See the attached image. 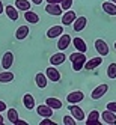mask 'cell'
<instances>
[{
  "instance_id": "cell-32",
  "label": "cell",
  "mask_w": 116,
  "mask_h": 125,
  "mask_svg": "<svg viewBox=\"0 0 116 125\" xmlns=\"http://www.w3.org/2000/svg\"><path fill=\"white\" fill-rule=\"evenodd\" d=\"M41 125H56V122L53 119H50V118H44L41 121Z\"/></svg>"
},
{
  "instance_id": "cell-13",
  "label": "cell",
  "mask_w": 116,
  "mask_h": 125,
  "mask_svg": "<svg viewBox=\"0 0 116 125\" xmlns=\"http://www.w3.org/2000/svg\"><path fill=\"white\" fill-rule=\"evenodd\" d=\"M36 113L39 116H42V118H51L53 116V109L47 104H41V105L36 107Z\"/></svg>"
},
{
  "instance_id": "cell-24",
  "label": "cell",
  "mask_w": 116,
  "mask_h": 125,
  "mask_svg": "<svg viewBox=\"0 0 116 125\" xmlns=\"http://www.w3.org/2000/svg\"><path fill=\"white\" fill-rule=\"evenodd\" d=\"M47 82H48V78L45 74H42V73H38L36 75H35V83H36L38 87L44 89V87H47Z\"/></svg>"
},
{
  "instance_id": "cell-5",
  "label": "cell",
  "mask_w": 116,
  "mask_h": 125,
  "mask_svg": "<svg viewBox=\"0 0 116 125\" xmlns=\"http://www.w3.org/2000/svg\"><path fill=\"white\" fill-rule=\"evenodd\" d=\"M83 100H84V94L82 91H73L71 94H68V96H66L68 104H78V103H82Z\"/></svg>"
},
{
  "instance_id": "cell-1",
  "label": "cell",
  "mask_w": 116,
  "mask_h": 125,
  "mask_svg": "<svg viewBox=\"0 0 116 125\" xmlns=\"http://www.w3.org/2000/svg\"><path fill=\"white\" fill-rule=\"evenodd\" d=\"M68 59L71 60L73 69L75 71V73H78V71H82L84 68V63L87 60V57L84 56V53H82V51H75V53H73V54H69Z\"/></svg>"
},
{
  "instance_id": "cell-6",
  "label": "cell",
  "mask_w": 116,
  "mask_h": 125,
  "mask_svg": "<svg viewBox=\"0 0 116 125\" xmlns=\"http://www.w3.org/2000/svg\"><path fill=\"white\" fill-rule=\"evenodd\" d=\"M71 42H73V39H71V36L68 33H62L60 36H59V41H57V48L60 50V51H65L69 45H71Z\"/></svg>"
},
{
  "instance_id": "cell-19",
  "label": "cell",
  "mask_w": 116,
  "mask_h": 125,
  "mask_svg": "<svg viewBox=\"0 0 116 125\" xmlns=\"http://www.w3.org/2000/svg\"><path fill=\"white\" fill-rule=\"evenodd\" d=\"M101 118H103V121H104L105 124H109V125H112V124L116 122V115H115V112H112V110H104V112L101 113Z\"/></svg>"
},
{
  "instance_id": "cell-34",
  "label": "cell",
  "mask_w": 116,
  "mask_h": 125,
  "mask_svg": "<svg viewBox=\"0 0 116 125\" xmlns=\"http://www.w3.org/2000/svg\"><path fill=\"white\" fill-rule=\"evenodd\" d=\"M6 110V103L5 101H0V113Z\"/></svg>"
},
{
  "instance_id": "cell-23",
  "label": "cell",
  "mask_w": 116,
  "mask_h": 125,
  "mask_svg": "<svg viewBox=\"0 0 116 125\" xmlns=\"http://www.w3.org/2000/svg\"><path fill=\"white\" fill-rule=\"evenodd\" d=\"M103 11H104L107 15L115 17V15H116V3H113V2H104V3H103Z\"/></svg>"
},
{
  "instance_id": "cell-30",
  "label": "cell",
  "mask_w": 116,
  "mask_h": 125,
  "mask_svg": "<svg viewBox=\"0 0 116 125\" xmlns=\"http://www.w3.org/2000/svg\"><path fill=\"white\" fill-rule=\"evenodd\" d=\"M62 119H63V121H62V124H63V125H75L77 124V121L74 119L73 115H65Z\"/></svg>"
},
{
  "instance_id": "cell-37",
  "label": "cell",
  "mask_w": 116,
  "mask_h": 125,
  "mask_svg": "<svg viewBox=\"0 0 116 125\" xmlns=\"http://www.w3.org/2000/svg\"><path fill=\"white\" fill-rule=\"evenodd\" d=\"M3 11H5V8H3V3H2V0H0V15L3 14Z\"/></svg>"
},
{
  "instance_id": "cell-40",
  "label": "cell",
  "mask_w": 116,
  "mask_h": 125,
  "mask_svg": "<svg viewBox=\"0 0 116 125\" xmlns=\"http://www.w3.org/2000/svg\"><path fill=\"white\" fill-rule=\"evenodd\" d=\"M110 2H113V3H116V0H110Z\"/></svg>"
},
{
  "instance_id": "cell-22",
  "label": "cell",
  "mask_w": 116,
  "mask_h": 125,
  "mask_svg": "<svg viewBox=\"0 0 116 125\" xmlns=\"http://www.w3.org/2000/svg\"><path fill=\"white\" fill-rule=\"evenodd\" d=\"M73 45L75 47L77 51H82V53H86V50H87L86 42H84L82 38H78V36H75V38L73 39Z\"/></svg>"
},
{
  "instance_id": "cell-28",
  "label": "cell",
  "mask_w": 116,
  "mask_h": 125,
  "mask_svg": "<svg viewBox=\"0 0 116 125\" xmlns=\"http://www.w3.org/2000/svg\"><path fill=\"white\" fill-rule=\"evenodd\" d=\"M6 118L9 119V122H11V124H15V122H17V119L20 118V115H18V110H17V109H8Z\"/></svg>"
},
{
  "instance_id": "cell-25",
  "label": "cell",
  "mask_w": 116,
  "mask_h": 125,
  "mask_svg": "<svg viewBox=\"0 0 116 125\" xmlns=\"http://www.w3.org/2000/svg\"><path fill=\"white\" fill-rule=\"evenodd\" d=\"M23 104H24V107H26L27 110L35 109V98H33L30 94H26V95L23 96Z\"/></svg>"
},
{
  "instance_id": "cell-7",
  "label": "cell",
  "mask_w": 116,
  "mask_h": 125,
  "mask_svg": "<svg viewBox=\"0 0 116 125\" xmlns=\"http://www.w3.org/2000/svg\"><path fill=\"white\" fill-rule=\"evenodd\" d=\"M45 75H47V78L50 80V82H53V83H57L59 80H60V73L56 69L54 65H51V66H48L45 69Z\"/></svg>"
},
{
  "instance_id": "cell-21",
  "label": "cell",
  "mask_w": 116,
  "mask_h": 125,
  "mask_svg": "<svg viewBox=\"0 0 116 125\" xmlns=\"http://www.w3.org/2000/svg\"><path fill=\"white\" fill-rule=\"evenodd\" d=\"M45 104L50 105L53 110H59V109H62V107H63V104H62V101L59 100V98H53V96L47 98V100H45Z\"/></svg>"
},
{
  "instance_id": "cell-39",
  "label": "cell",
  "mask_w": 116,
  "mask_h": 125,
  "mask_svg": "<svg viewBox=\"0 0 116 125\" xmlns=\"http://www.w3.org/2000/svg\"><path fill=\"white\" fill-rule=\"evenodd\" d=\"M3 122H5V118H3L2 115H0V125H3Z\"/></svg>"
},
{
  "instance_id": "cell-29",
  "label": "cell",
  "mask_w": 116,
  "mask_h": 125,
  "mask_svg": "<svg viewBox=\"0 0 116 125\" xmlns=\"http://www.w3.org/2000/svg\"><path fill=\"white\" fill-rule=\"evenodd\" d=\"M107 77L109 78H116V63L113 62V63L109 65V68H107Z\"/></svg>"
},
{
  "instance_id": "cell-2",
  "label": "cell",
  "mask_w": 116,
  "mask_h": 125,
  "mask_svg": "<svg viewBox=\"0 0 116 125\" xmlns=\"http://www.w3.org/2000/svg\"><path fill=\"white\" fill-rule=\"evenodd\" d=\"M68 110H69V113L74 116V119L77 121V122H82V121H84L86 119V115H84V112L82 110V107H78L77 104H69L68 105Z\"/></svg>"
},
{
  "instance_id": "cell-33",
  "label": "cell",
  "mask_w": 116,
  "mask_h": 125,
  "mask_svg": "<svg viewBox=\"0 0 116 125\" xmlns=\"http://www.w3.org/2000/svg\"><path fill=\"white\" fill-rule=\"evenodd\" d=\"M107 107V110H112V112H115L116 113V101H112V103H109L105 105Z\"/></svg>"
},
{
  "instance_id": "cell-27",
  "label": "cell",
  "mask_w": 116,
  "mask_h": 125,
  "mask_svg": "<svg viewBox=\"0 0 116 125\" xmlns=\"http://www.w3.org/2000/svg\"><path fill=\"white\" fill-rule=\"evenodd\" d=\"M15 8L18 11H29L30 9V2L29 0H15Z\"/></svg>"
},
{
  "instance_id": "cell-4",
  "label": "cell",
  "mask_w": 116,
  "mask_h": 125,
  "mask_svg": "<svg viewBox=\"0 0 116 125\" xmlns=\"http://www.w3.org/2000/svg\"><path fill=\"white\" fill-rule=\"evenodd\" d=\"M107 91H109V86H107L105 83H101V84H98L92 91L91 98H92V100H101V98L107 94Z\"/></svg>"
},
{
  "instance_id": "cell-35",
  "label": "cell",
  "mask_w": 116,
  "mask_h": 125,
  "mask_svg": "<svg viewBox=\"0 0 116 125\" xmlns=\"http://www.w3.org/2000/svg\"><path fill=\"white\" fill-rule=\"evenodd\" d=\"M14 125H27V122H26V121H21V119L18 118V119H17V122H15Z\"/></svg>"
},
{
  "instance_id": "cell-12",
  "label": "cell",
  "mask_w": 116,
  "mask_h": 125,
  "mask_svg": "<svg viewBox=\"0 0 116 125\" xmlns=\"http://www.w3.org/2000/svg\"><path fill=\"white\" fill-rule=\"evenodd\" d=\"M12 65H14V53L6 51L2 57V66H3V69H9Z\"/></svg>"
},
{
  "instance_id": "cell-9",
  "label": "cell",
  "mask_w": 116,
  "mask_h": 125,
  "mask_svg": "<svg viewBox=\"0 0 116 125\" xmlns=\"http://www.w3.org/2000/svg\"><path fill=\"white\" fill-rule=\"evenodd\" d=\"M101 63H103L101 56H100V57H91V59H87V60H86V63H84V69H86V71H92V69L98 68Z\"/></svg>"
},
{
  "instance_id": "cell-20",
  "label": "cell",
  "mask_w": 116,
  "mask_h": 125,
  "mask_svg": "<svg viewBox=\"0 0 116 125\" xmlns=\"http://www.w3.org/2000/svg\"><path fill=\"white\" fill-rule=\"evenodd\" d=\"M5 12H6V15H8V18L9 20H12V21H17L18 20V11H17V8L15 6H11V5H8L6 8H5Z\"/></svg>"
},
{
  "instance_id": "cell-11",
  "label": "cell",
  "mask_w": 116,
  "mask_h": 125,
  "mask_svg": "<svg viewBox=\"0 0 116 125\" xmlns=\"http://www.w3.org/2000/svg\"><path fill=\"white\" fill-rule=\"evenodd\" d=\"M75 18H77L75 12L68 9V11H65L63 15H62V24H63V26H73V23H74Z\"/></svg>"
},
{
  "instance_id": "cell-16",
  "label": "cell",
  "mask_w": 116,
  "mask_h": 125,
  "mask_svg": "<svg viewBox=\"0 0 116 125\" xmlns=\"http://www.w3.org/2000/svg\"><path fill=\"white\" fill-rule=\"evenodd\" d=\"M86 24H87L86 17H77L74 20V23H73V29H74V32H82L86 27Z\"/></svg>"
},
{
  "instance_id": "cell-36",
  "label": "cell",
  "mask_w": 116,
  "mask_h": 125,
  "mask_svg": "<svg viewBox=\"0 0 116 125\" xmlns=\"http://www.w3.org/2000/svg\"><path fill=\"white\" fill-rule=\"evenodd\" d=\"M60 2L62 0H47V3H59L60 5Z\"/></svg>"
},
{
  "instance_id": "cell-41",
  "label": "cell",
  "mask_w": 116,
  "mask_h": 125,
  "mask_svg": "<svg viewBox=\"0 0 116 125\" xmlns=\"http://www.w3.org/2000/svg\"><path fill=\"white\" fill-rule=\"evenodd\" d=\"M115 50H116V42H115Z\"/></svg>"
},
{
  "instance_id": "cell-38",
  "label": "cell",
  "mask_w": 116,
  "mask_h": 125,
  "mask_svg": "<svg viewBox=\"0 0 116 125\" xmlns=\"http://www.w3.org/2000/svg\"><path fill=\"white\" fill-rule=\"evenodd\" d=\"M32 3H35V5H41L42 0H32Z\"/></svg>"
},
{
  "instance_id": "cell-3",
  "label": "cell",
  "mask_w": 116,
  "mask_h": 125,
  "mask_svg": "<svg viewBox=\"0 0 116 125\" xmlns=\"http://www.w3.org/2000/svg\"><path fill=\"white\" fill-rule=\"evenodd\" d=\"M95 50L98 51V54H100L101 57H104V56H107L110 53V48H109V45H107V42L104 41V39H95Z\"/></svg>"
},
{
  "instance_id": "cell-26",
  "label": "cell",
  "mask_w": 116,
  "mask_h": 125,
  "mask_svg": "<svg viewBox=\"0 0 116 125\" xmlns=\"http://www.w3.org/2000/svg\"><path fill=\"white\" fill-rule=\"evenodd\" d=\"M12 80H14V74L11 73V71L5 69V71H2V73H0V83L6 84V83H11Z\"/></svg>"
},
{
  "instance_id": "cell-10",
  "label": "cell",
  "mask_w": 116,
  "mask_h": 125,
  "mask_svg": "<svg viewBox=\"0 0 116 125\" xmlns=\"http://www.w3.org/2000/svg\"><path fill=\"white\" fill-rule=\"evenodd\" d=\"M45 11H47V14L54 15V17L62 15V12H63V9H62V6H60L59 3H48V5L45 6Z\"/></svg>"
},
{
  "instance_id": "cell-18",
  "label": "cell",
  "mask_w": 116,
  "mask_h": 125,
  "mask_svg": "<svg viewBox=\"0 0 116 125\" xmlns=\"http://www.w3.org/2000/svg\"><path fill=\"white\" fill-rule=\"evenodd\" d=\"M24 20L30 24H36V23H39V15L29 9V11H24Z\"/></svg>"
},
{
  "instance_id": "cell-14",
  "label": "cell",
  "mask_w": 116,
  "mask_h": 125,
  "mask_svg": "<svg viewBox=\"0 0 116 125\" xmlns=\"http://www.w3.org/2000/svg\"><path fill=\"white\" fill-rule=\"evenodd\" d=\"M62 33H63V24H62V26H53V27H50L47 30V38L54 39V38L60 36Z\"/></svg>"
},
{
  "instance_id": "cell-8",
  "label": "cell",
  "mask_w": 116,
  "mask_h": 125,
  "mask_svg": "<svg viewBox=\"0 0 116 125\" xmlns=\"http://www.w3.org/2000/svg\"><path fill=\"white\" fill-rule=\"evenodd\" d=\"M84 124L86 125H101L100 112H98V110H92L91 113L87 115V119H84Z\"/></svg>"
},
{
  "instance_id": "cell-17",
  "label": "cell",
  "mask_w": 116,
  "mask_h": 125,
  "mask_svg": "<svg viewBox=\"0 0 116 125\" xmlns=\"http://www.w3.org/2000/svg\"><path fill=\"white\" fill-rule=\"evenodd\" d=\"M29 33H30L29 26H20V27L15 30V38L18 41H23V39H26L29 36Z\"/></svg>"
},
{
  "instance_id": "cell-31",
  "label": "cell",
  "mask_w": 116,
  "mask_h": 125,
  "mask_svg": "<svg viewBox=\"0 0 116 125\" xmlns=\"http://www.w3.org/2000/svg\"><path fill=\"white\" fill-rule=\"evenodd\" d=\"M73 3H74V0H62L60 6H62V9H63V11H68V9H71Z\"/></svg>"
},
{
  "instance_id": "cell-15",
  "label": "cell",
  "mask_w": 116,
  "mask_h": 125,
  "mask_svg": "<svg viewBox=\"0 0 116 125\" xmlns=\"http://www.w3.org/2000/svg\"><path fill=\"white\" fill-rule=\"evenodd\" d=\"M65 60H66L65 53H63V51H59V53H56V54H53V56L50 57V63L54 65V66H57V65L65 63Z\"/></svg>"
}]
</instances>
